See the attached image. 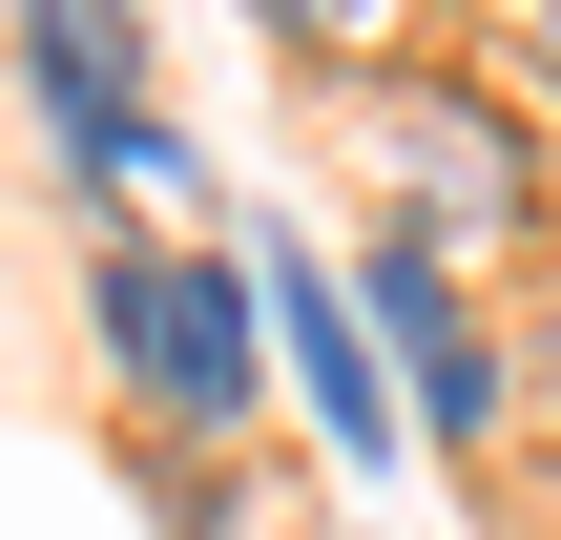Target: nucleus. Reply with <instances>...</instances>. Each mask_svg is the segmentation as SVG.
I'll return each mask as SVG.
<instances>
[{
    "instance_id": "nucleus-4",
    "label": "nucleus",
    "mask_w": 561,
    "mask_h": 540,
    "mask_svg": "<svg viewBox=\"0 0 561 540\" xmlns=\"http://www.w3.org/2000/svg\"><path fill=\"white\" fill-rule=\"evenodd\" d=\"M250 291H271V354H291V416L333 437V458H396V375H375V312L312 271V250H271L250 229Z\"/></svg>"
},
{
    "instance_id": "nucleus-8",
    "label": "nucleus",
    "mask_w": 561,
    "mask_h": 540,
    "mask_svg": "<svg viewBox=\"0 0 561 540\" xmlns=\"http://www.w3.org/2000/svg\"><path fill=\"white\" fill-rule=\"evenodd\" d=\"M541 83H561V0H541Z\"/></svg>"
},
{
    "instance_id": "nucleus-7",
    "label": "nucleus",
    "mask_w": 561,
    "mask_h": 540,
    "mask_svg": "<svg viewBox=\"0 0 561 540\" xmlns=\"http://www.w3.org/2000/svg\"><path fill=\"white\" fill-rule=\"evenodd\" d=\"M520 354H541V375H561V291H541V333H520Z\"/></svg>"
},
{
    "instance_id": "nucleus-6",
    "label": "nucleus",
    "mask_w": 561,
    "mask_h": 540,
    "mask_svg": "<svg viewBox=\"0 0 561 540\" xmlns=\"http://www.w3.org/2000/svg\"><path fill=\"white\" fill-rule=\"evenodd\" d=\"M250 21H271V42H333V62H375V42H396L416 0H250Z\"/></svg>"
},
{
    "instance_id": "nucleus-1",
    "label": "nucleus",
    "mask_w": 561,
    "mask_h": 540,
    "mask_svg": "<svg viewBox=\"0 0 561 540\" xmlns=\"http://www.w3.org/2000/svg\"><path fill=\"white\" fill-rule=\"evenodd\" d=\"M83 333H104V375H125V416L167 458H208V437L271 416V291H250V250H104Z\"/></svg>"
},
{
    "instance_id": "nucleus-3",
    "label": "nucleus",
    "mask_w": 561,
    "mask_h": 540,
    "mask_svg": "<svg viewBox=\"0 0 561 540\" xmlns=\"http://www.w3.org/2000/svg\"><path fill=\"white\" fill-rule=\"evenodd\" d=\"M21 83H42L83 187H146V208L187 187V146L146 125V0H21Z\"/></svg>"
},
{
    "instance_id": "nucleus-5",
    "label": "nucleus",
    "mask_w": 561,
    "mask_h": 540,
    "mask_svg": "<svg viewBox=\"0 0 561 540\" xmlns=\"http://www.w3.org/2000/svg\"><path fill=\"white\" fill-rule=\"evenodd\" d=\"M354 312L396 333V375H416V416H437V437H500V354H479V312H458V250H416V229H396V250L354 271Z\"/></svg>"
},
{
    "instance_id": "nucleus-2",
    "label": "nucleus",
    "mask_w": 561,
    "mask_h": 540,
    "mask_svg": "<svg viewBox=\"0 0 561 540\" xmlns=\"http://www.w3.org/2000/svg\"><path fill=\"white\" fill-rule=\"evenodd\" d=\"M375 187L416 208V250H541V146L479 83H396L375 104Z\"/></svg>"
}]
</instances>
